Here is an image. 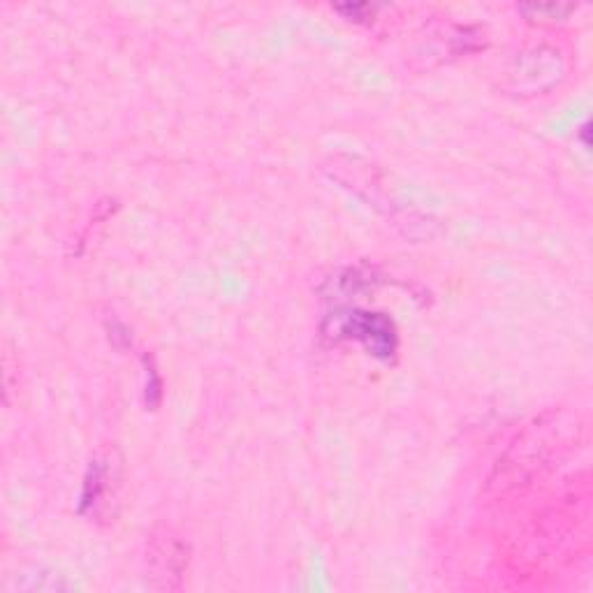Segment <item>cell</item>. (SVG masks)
Wrapping results in <instances>:
<instances>
[{"label": "cell", "mask_w": 593, "mask_h": 593, "mask_svg": "<svg viewBox=\"0 0 593 593\" xmlns=\"http://www.w3.org/2000/svg\"><path fill=\"white\" fill-rule=\"evenodd\" d=\"M566 58L559 49L540 45L519 51L503 72V86L512 95H543L566 79Z\"/></svg>", "instance_id": "obj_1"}, {"label": "cell", "mask_w": 593, "mask_h": 593, "mask_svg": "<svg viewBox=\"0 0 593 593\" xmlns=\"http://www.w3.org/2000/svg\"><path fill=\"white\" fill-rule=\"evenodd\" d=\"M336 329L341 336L362 341L369 348V353L380 357V360H390L397 353V327L385 313L350 311L346 316L336 318Z\"/></svg>", "instance_id": "obj_2"}, {"label": "cell", "mask_w": 593, "mask_h": 593, "mask_svg": "<svg viewBox=\"0 0 593 593\" xmlns=\"http://www.w3.org/2000/svg\"><path fill=\"white\" fill-rule=\"evenodd\" d=\"M190 547L172 531H163V536H153L149 549L151 584L156 589H179L183 575L188 570Z\"/></svg>", "instance_id": "obj_3"}, {"label": "cell", "mask_w": 593, "mask_h": 593, "mask_svg": "<svg viewBox=\"0 0 593 593\" xmlns=\"http://www.w3.org/2000/svg\"><path fill=\"white\" fill-rule=\"evenodd\" d=\"M112 459L109 457H95L86 473L84 492H82V512H95L100 503L112 492L109 482H112Z\"/></svg>", "instance_id": "obj_4"}, {"label": "cell", "mask_w": 593, "mask_h": 593, "mask_svg": "<svg viewBox=\"0 0 593 593\" xmlns=\"http://www.w3.org/2000/svg\"><path fill=\"white\" fill-rule=\"evenodd\" d=\"M517 12H522L529 21L538 24H556V21H566L575 12V5H561V3H538V5H519Z\"/></svg>", "instance_id": "obj_5"}, {"label": "cell", "mask_w": 593, "mask_h": 593, "mask_svg": "<svg viewBox=\"0 0 593 593\" xmlns=\"http://www.w3.org/2000/svg\"><path fill=\"white\" fill-rule=\"evenodd\" d=\"M146 404H149L151 408L158 406L160 401V387H163V383H160V376L156 371V366H153V362L149 364V360H146Z\"/></svg>", "instance_id": "obj_6"}, {"label": "cell", "mask_w": 593, "mask_h": 593, "mask_svg": "<svg viewBox=\"0 0 593 593\" xmlns=\"http://www.w3.org/2000/svg\"><path fill=\"white\" fill-rule=\"evenodd\" d=\"M334 10L341 12V14H346L348 19H355V21L369 19V14L373 17V7L366 5V3H360V5H336Z\"/></svg>", "instance_id": "obj_7"}]
</instances>
